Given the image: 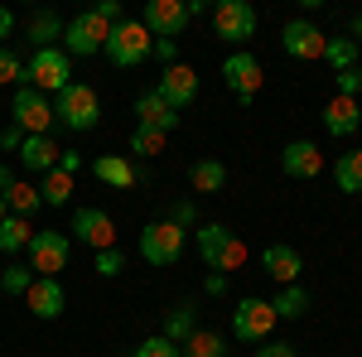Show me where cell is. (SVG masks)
Listing matches in <instances>:
<instances>
[{"mask_svg": "<svg viewBox=\"0 0 362 357\" xmlns=\"http://www.w3.org/2000/svg\"><path fill=\"white\" fill-rule=\"evenodd\" d=\"M54 121H63L73 136L97 131V121H102V97H97L87 83H68V87L54 97Z\"/></svg>", "mask_w": 362, "mask_h": 357, "instance_id": "6da1fadb", "label": "cell"}, {"mask_svg": "<svg viewBox=\"0 0 362 357\" xmlns=\"http://www.w3.org/2000/svg\"><path fill=\"white\" fill-rule=\"evenodd\" d=\"M198 15H203V0H150L145 15H140V25L150 29L155 39H174L179 44V34L194 25Z\"/></svg>", "mask_w": 362, "mask_h": 357, "instance_id": "7a4b0ae2", "label": "cell"}, {"mask_svg": "<svg viewBox=\"0 0 362 357\" xmlns=\"http://www.w3.org/2000/svg\"><path fill=\"white\" fill-rule=\"evenodd\" d=\"M102 54L112 58L116 68H140L145 58L155 54V39H150V29L140 25V20H121V25H112Z\"/></svg>", "mask_w": 362, "mask_h": 357, "instance_id": "3957f363", "label": "cell"}, {"mask_svg": "<svg viewBox=\"0 0 362 357\" xmlns=\"http://www.w3.org/2000/svg\"><path fill=\"white\" fill-rule=\"evenodd\" d=\"M25 83L34 87V92H44V97H49V92H63V87L73 83V58L63 54V49H34V58H29L25 63Z\"/></svg>", "mask_w": 362, "mask_h": 357, "instance_id": "277c9868", "label": "cell"}, {"mask_svg": "<svg viewBox=\"0 0 362 357\" xmlns=\"http://www.w3.org/2000/svg\"><path fill=\"white\" fill-rule=\"evenodd\" d=\"M29 271L39 275V280H58V271L68 266V256H73V237L68 232H49V227H39L34 237H29Z\"/></svg>", "mask_w": 362, "mask_h": 357, "instance_id": "5b68a950", "label": "cell"}, {"mask_svg": "<svg viewBox=\"0 0 362 357\" xmlns=\"http://www.w3.org/2000/svg\"><path fill=\"white\" fill-rule=\"evenodd\" d=\"M107 34L112 25L97 15V10H83V15H73L68 25H63V54L68 58H92L107 49Z\"/></svg>", "mask_w": 362, "mask_h": 357, "instance_id": "8992f818", "label": "cell"}, {"mask_svg": "<svg viewBox=\"0 0 362 357\" xmlns=\"http://www.w3.org/2000/svg\"><path fill=\"white\" fill-rule=\"evenodd\" d=\"M184 242H189V232L174 227L169 218L145 222V232H140V256H145L150 266H174V261L184 256Z\"/></svg>", "mask_w": 362, "mask_h": 357, "instance_id": "52a82bcc", "label": "cell"}, {"mask_svg": "<svg viewBox=\"0 0 362 357\" xmlns=\"http://www.w3.org/2000/svg\"><path fill=\"white\" fill-rule=\"evenodd\" d=\"M223 83H227V92H232L237 102H256V92H261V83H266V68H261L256 54L232 49V54L223 58Z\"/></svg>", "mask_w": 362, "mask_h": 357, "instance_id": "ba28073f", "label": "cell"}, {"mask_svg": "<svg viewBox=\"0 0 362 357\" xmlns=\"http://www.w3.org/2000/svg\"><path fill=\"white\" fill-rule=\"evenodd\" d=\"M10 116H15V126L25 131V136H49V126H54V102L44 97V92H34L29 83L15 87V102H10Z\"/></svg>", "mask_w": 362, "mask_h": 357, "instance_id": "9c48e42d", "label": "cell"}, {"mask_svg": "<svg viewBox=\"0 0 362 357\" xmlns=\"http://www.w3.org/2000/svg\"><path fill=\"white\" fill-rule=\"evenodd\" d=\"M276 324L280 319H276V309H271V300H242L232 309V338L237 343H266Z\"/></svg>", "mask_w": 362, "mask_h": 357, "instance_id": "30bf717a", "label": "cell"}, {"mask_svg": "<svg viewBox=\"0 0 362 357\" xmlns=\"http://www.w3.org/2000/svg\"><path fill=\"white\" fill-rule=\"evenodd\" d=\"M213 29H218V39H227V44H247L251 34H256L251 0H218L213 5Z\"/></svg>", "mask_w": 362, "mask_h": 357, "instance_id": "8fae6325", "label": "cell"}, {"mask_svg": "<svg viewBox=\"0 0 362 357\" xmlns=\"http://www.w3.org/2000/svg\"><path fill=\"white\" fill-rule=\"evenodd\" d=\"M68 232H78V242L92 247V251H112L116 247V222H112V213H102V208H78Z\"/></svg>", "mask_w": 362, "mask_h": 357, "instance_id": "7c38bea8", "label": "cell"}, {"mask_svg": "<svg viewBox=\"0 0 362 357\" xmlns=\"http://www.w3.org/2000/svg\"><path fill=\"white\" fill-rule=\"evenodd\" d=\"M324 44H329V34H319L309 20H290V25L280 29V49H285L290 58H300V63L324 58Z\"/></svg>", "mask_w": 362, "mask_h": 357, "instance_id": "4fadbf2b", "label": "cell"}, {"mask_svg": "<svg viewBox=\"0 0 362 357\" xmlns=\"http://www.w3.org/2000/svg\"><path fill=\"white\" fill-rule=\"evenodd\" d=\"M155 92H160L174 111L194 107V102H198V73L189 68V63H174V68H165V78H160V87H155Z\"/></svg>", "mask_w": 362, "mask_h": 357, "instance_id": "5bb4252c", "label": "cell"}, {"mask_svg": "<svg viewBox=\"0 0 362 357\" xmlns=\"http://www.w3.org/2000/svg\"><path fill=\"white\" fill-rule=\"evenodd\" d=\"M280 169H285L290 179H319V174H324V150H319L314 140H290V145L280 150Z\"/></svg>", "mask_w": 362, "mask_h": 357, "instance_id": "9a60e30c", "label": "cell"}, {"mask_svg": "<svg viewBox=\"0 0 362 357\" xmlns=\"http://www.w3.org/2000/svg\"><path fill=\"white\" fill-rule=\"evenodd\" d=\"M25 304H29V314H34V319H58V314L68 309V295H63V285H58V280H39V275H34Z\"/></svg>", "mask_w": 362, "mask_h": 357, "instance_id": "2e32d148", "label": "cell"}, {"mask_svg": "<svg viewBox=\"0 0 362 357\" xmlns=\"http://www.w3.org/2000/svg\"><path fill=\"white\" fill-rule=\"evenodd\" d=\"M261 266H266V275H271V280H280V285H300V271H305L300 251L285 247V242H276V247L261 251Z\"/></svg>", "mask_w": 362, "mask_h": 357, "instance_id": "e0dca14e", "label": "cell"}, {"mask_svg": "<svg viewBox=\"0 0 362 357\" xmlns=\"http://www.w3.org/2000/svg\"><path fill=\"white\" fill-rule=\"evenodd\" d=\"M58 150L54 136H25V145H20V169H29V174H49V169H58Z\"/></svg>", "mask_w": 362, "mask_h": 357, "instance_id": "ac0fdd59", "label": "cell"}, {"mask_svg": "<svg viewBox=\"0 0 362 357\" xmlns=\"http://www.w3.org/2000/svg\"><path fill=\"white\" fill-rule=\"evenodd\" d=\"M136 116H140V126H155V131H165V136L174 131V126H179V111L169 107V102L160 97V92H155V87L136 97Z\"/></svg>", "mask_w": 362, "mask_h": 357, "instance_id": "d6986e66", "label": "cell"}, {"mask_svg": "<svg viewBox=\"0 0 362 357\" xmlns=\"http://www.w3.org/2000/svg\"><path fill=\"white\" fill-rule=\"evenodd\" d=\"M358 126H362V111H358L353 97H334V102L324 107V131H329L334 140H348Z\"/></svg>", "mask_w": 362, "mask_h": 357, "instance_id": "ffe728a7", "label": "cell"}, {"mask_svg": "<svg viewBox=\"0 0 362 357\" xmlns=\"http://www.w3.org/2000/svg\"><path fill=\"white\" fill-rule=\"evenodd\" d=\"M92 174L107 184V189H131V184H140V169L126 160V155H97L92 160Z\"/></svg>", "mask_w": 362, "mask_h": 357, "instance_id": "44dd1931", "label": "cell"}, {"mask_svg": "<svg viewBox=\"0 0 362 357\" xmlns=\"http://www.w3.org/2000/svg\"><path fill=\"white\" fill-rule=\"evenodd\" d=\"M194 242H198V256H203V266L213 271V266H218V256L227 251V242H232V232H227L223 222H203Z\"/></svg>", "mask_w": 362, "mask_h": 357, "instance_id": "7402d4cb", "label": "cell"}, {"mask_svg": "<svg viewBox=\"0 0 362 357\" xmlns=\"http://www.w3.org/2000/svg\"><path fill=\"white\" fill-rule=\"evenodd\" d=\"M179 357H227V338L213 329H194L179 343Z\"/></svg>", "mask_w": 362, "mask_h": 357, "instance_id": "603a6c76", "label": "cell"}, {"mask_svg": "<svg viewBox=\"0 0 362 357\" xmlns=\"http://www.w3.org/2000/svg\"><path fill=\"white\" fill-rule=\"evenodd\" d=\"M189 184H194V193H223L227 189V165L223 160H194Z\"/></svg>", "mask_w": 362, "mask_h": 357, "instance_id": "cb8c5ba5", "label": "cell"}, {"mask_svg": "<svg viewBox=\"0 0 362 357\" xmlns=\"http://www.w3.org/2000/svg\"><path fill=\"white\" fill-rule=\"evenodd\" d=\"M25 34L34 39V49H54V39H63V20L54 10H39V15H29Z\"/></svg>", "mask_w": 362, "mask_h": 357, "instance_id": "d4e9b609", "label": "cell"}, {"mask_svg": "<svg viewBox=\"0 0 362 357\" xmlns=\"http://www.w3.org/2000/svg\"><path fill=\"white\" fill-rule=\"evenodd\" d=\"M334 184L338 193H362V150H348L334 160Z\"/></svg>", "mask_w": 362, "mask_h": 357, "instance_id": "484cf974", "label": "cell"}, {"mask_svg": "<svg viewBox=\"0 0 362 357\" xmlns=\"http://www.w3.org/2000/svg\"><path fill=\"white\" fill-rule=\"evenodd\" d=\"M271 309H276V319H305L309 314V290L305 285H285L276 300H271Z\"/></svg>", "mask_w": 362, "mask_h": 357, "instance_id": "4316f807", "label": "cell"}, {"mask_svg": "<svg viewBox=\"0 0 362 357\" xmlns=\"http://www.w3.org/2000/svg\"><path fill=\"white\" fill-rule=\"evenodd\" d=\"M29 237H34V227H29V218H15V213H10V218L0 222V251H5V256L25 251V247H29Z\"/></svg>", "mask_w": 362, "mask_h": 357, "instance_id": "83f0119b", "label": "cell"}, {"mask_svg": "<svg viewBox=\"0 0 362 357\" xmlns=\"http://www.w3.org/2000/svg\"><path fill=\"white\" fill-rule=\"evenodd\" d=\"M68 193H73V174H63V169H49V174L39 179V198H44L49 208H63Z\"/></svg>", "mask_w": 362, "mask_h": 357, "instance_id": "f1b7e54d", "label": "cell"}, {"mask_svg": "<svg viewBox=\"0 0 362 357\" xmlns=\"http://www.w3.org/2000/svg\"><path fill=\"white\" fill-rule=\"evenodd\" d=\"M358 58H362V49L353 44V39H329V44H324V63H329L334 73H348V68H358Z\"/></svg>", "mask_w": 362, "mask_h": 357, "instance_id": "f546056e", "label": "cell"}, {"mask_svg": "<svg viewBox=\"0 0 362 357\" xmlns=\"http://www.w3.org/2000/svg\"><path fill=\"white\" fill-rule=\"evenodd\" d=\"M194 329H198L194 304H174V309L165 314V338H169V343H184V338H189Z\"/></svg>", "mask_w": 362, "mask_h": 357, "instance_id": "4dcf8cb0", "label": "cell"}, {"mask_svg": "<svg viewBox=\"0 0 362 357\" xmlns=\"http://www.w3.org/2000/svg\"><path fill=\"white\" fill-rule=\"evenodd\" d=\"M39 203H44V198H39V184H15V189L5 193V208H10L15 218H29Z\"/></svg>", "mask_w": 362, "mask_h": 357, "instance_id": "1f68e13d", "label": "cell"}, {"mask_svg": "<svg viewBox=\"0 0 362 357\" xmlns=\"http://www.w3.org/2000/svg\"><path fill=\"white\" fill-rule=\"evenodd\" d=\"M29 285H34V271H29V266H20V261H10V266L0 271V290H5V295H20V300H25Z\"/></svg>", "mask_w": 362, "mask_h": 357, "instance_id": "d6a6232c", "label": "cell"}, {"mask_svg": "<svg viewBox=\"0 0 362 357\" xmlns=\"http://www.w3.org/2000/svg\"><path fill=\"white\" fill-rule=\"evenodd\" d=\"M131 150H136V155H145V160L165 155V131H155V126H136V136H131Z\"/></svg>", "mask_w": 362, "mask_h": 357, "instance_id": "836d02e7", "label": "cell"}, {"mask_svg": "<svg viewBox=\"0 0 362 357\" xmlns=\"http://www.w3.org/2000/svg\"><path fill=\"white\" fill-rule=\"evenodd\" d=\"M10 83H25V58L15 49H0V87H10Z\"/></svg>", "mask_w": 362, "mask_h": 357, "instance_id": "e575fe53", "label": "cell"}, {"mask_svg": "<svg viewBox=\"0 0 362 357\" xmlns=\"http://www.w3.org/2000/svg\"><path fill=\"white\" fill-rule=\"evenodd\" d=\"M131 357H179V343H169L165 333H155V338H145L140 348H131Z\"/></svg>", "mask_w": 362, "mask_h": 357, "instance_id": "d590c367", "label": "cell"}, {"mask_svg": "<svg viewBox=\"0 0 362 357\" xmlns=\"http://www.w3.org/2000/svg\"><path fill=\"white\" fill-rule=\"evenodd\" d=\"M242 261H247V242H242V237H232V242H227V251L218 256V266H213V271L227 275V271H237Z\"/></svg>", "mask_w": 362, "mask_h": 357, "instance_id": "8d00e7d4", "label": "cell"}, {"mask_svg": "<svg viewBox=\"0 0 362 357\" xmlns=\"http://www.w3.org/2000/svg\"><path fill=\"white\" fill-rule=\"evenodd\" d=\"M126 271V256H121V251H97V275H107V280H116V275Z\"/></svg>", "mask_w": 362, "mask_h": 357, "instance_id": "74e56055", "label": "cell"}, {"mask_svg": "<svg viewBox=\"0 0 362 357\" xmlns=\"http://www.w3.org/2000/svg\"><path fill=\"white\" fill-rule=\"evenodd\" d=\"M334 83H338V97H353V102H358V92H362V73H358V68L334 73Z\"/></svg>", "mask_w": 362, "mask_h": 357, "instance_id": "f35d334b", "label": "cell"}, {"mask_svg": "<svg viewBox=\"0 0 362 357\" xmlns=\"http://www.w3.org/2000/svg\"><path fill=\"white\" fill-rule=\"evenodd\" d=\"M169 222L189 232V227H194V222H198V208H194V203H189V198H184V203H174V213H169Z\"/></svg>", "mask_w": 362, "mask_h": 357, "instance_id": "ab89813d", "label": "cell"}, {"mask_svg": "<svg viewBox=\"0 0 362 357\" xmlns=\"http://www.w3.org/2000/svg\"><path fill=\"white\" fill-rule=\"evenodd\" d=\"M92 10H97V15H102L107 25H121V20H126V10H121V0H97Z\"/></svg>", "mask_w": 362, "mask_h": 357, "instance_id": "60d3db41", "label": "cell"}, {"mask_svg": "<svg viewBox=\"0 0 362 357\" xmlns=\"http://www.w3.org/2000/svg\"><path fill=\"white\" fill-rule=\"evenodd\" d=\"M155 58H160L165 68H174V63H179V44H174V39H155Z\"/></svg>", "mask_w": 362, "mask_h": 357, "instance_id": "b9f144b4", "label": "cell"}, {"mask_svg": "<svg viewBox=\"0 0 362 357\" xmlns=\"http://www.w3.org/2000/svg\"><path fill=\"white\" fill-rule=\"evenodd\" d=\"M256 357H300V353H295V343H280V338H266V348H261Z\"/></svg>", "mask_w": 362, "mask_h": 357, "instance_id": "7bdbcfd3", "label": "cell"}, {"mask_svg": "<svg viewBox=\"0 0 362 357\" xmlns=\"http://www.w3.org/2000/svg\"><path fill=\"white\" fill-rule=\"evenodd\" d=\"M20 145H25V131L20 126H5L0 131V150H20Z\"/></svg>", "mask_w": 362, "mask_h": 357, "instance_id": "ee69618b", "label": "cell"}, {"mask_svg": "<svg viewBox=\"0 0 362 357\" xmlns=\"http://www.w3.org/2000/svg\"><path fill=\"white\" fill-rule=\"evenodd\" d=\"M58 169H63V174H78V169H83V155H78V150H63V155H58Z\"/></svg>", "mask_w": 362, "mask_h": 357, "instance_id": "f6af8a7d", "label": "cell"}, {"mask_svg": "<svg viewBox=\"0 0 362 357\" xmlns=\"http://www.w3.org/2000/svg\"><path fill=\"white\" fill-rule=\"evenodd\" d=\"M203 290H208V295H227V275H208V280H203Z\"/></svg>", "mask_w": 362, "mask_h": 357, "instance_id": "bcb514c9", "label": "cell"}, {"mask_svg": "<svg viewBox=\"0 0 362 357\" xmlns=\"http://www.w3.org/2000/svg\"><path fill=\"white\" fill-rule=\"evenodd\" d=\"M10 34H15V15H10V10H0V49H5V39H10Z\"/></svg>", "mask_w": 362, "mask_h": 357, "instance_id": "7dc6e473", "label": "cell"}, {"mask_svg": "<svg viewBox=\"0 0 362 357\" xmlns=\"http://www.w3.org/2000/svg\"><path fill=\"white\" fill-rule=\"evenodd\" d=\"M15 184H20V179H15V169H10V165H0V198L15 189Z\"/></svg>", "mask_w": 362, "mask_h": 357, "instance_id": "c3c4849f", "label": "cell"}, {"mask_svg": "<svg viewBox=\"0 0 362 357\" xmlns=\"http://www.w3.org/2000/svg\"><path fill=\"white\" fill-rule=\"evenodd\" d=\"M348 34H353V44H362V15H353V20H348Z\"/></svg>", "mask_w": 362, "mask_h": 357, "instance_id": "681fc988", "label": "cell"}, {"mask_svg": "<svg viewBox=\"0 0 362 357\" xmlns=\"http://www.w3.org/2000/svg\"><path fill=\"white\" fill-rule=\"evenodd\" d=\"M5 218H10V208H5V198H0V222H5Z\"/></svg>", "mask_w": 362, "mask_h": 357, "instance_id": "f907efd6", "label": "cell"}, {"mask_svg": "<svg viewBox=\"0 0 362 357\" xmlns=\"http://www.w3.org/2000/svg\"><path fill=\"white\" fill-rule=\"evenodd\" d=\"M358 49H362V44H358Z\"/></svg>", "mask_w": 362, "mask_h": 357, "instance_id": "816d5d0a", "label": "cell"}]
</instances>
